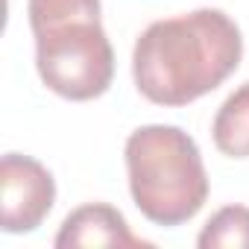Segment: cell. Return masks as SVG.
<instances>
[{
	"label": "cell",
	"mask_w": 249,
	"mask_h": 249,
	"mask_svg": "<svg viewBox=\"0 0 249 249\" xmlns=\"http://www.w3.org/2000/svg\"><path fill=\"white\" fill-rule=\"evenodd\" d=\"M243 38L220 9L150 24L132 50L138 91L156 106H188L223 85L240 65Z\"/></svg>",
	"instance_id": "cell-1"
},
{
	"label": "cell",
	"mask_w": 249,
	"mask_h": 249,
	"mask_svg": "<svg viewBox=\"0 0 249 249\" xmlns=\"http://www.w3.org/2000/svg\"><path fill=\"white\" fill-rule=\"evenodd\" d=\"M214 147L229 159H249V82L226 97L211 123Z\"/></svg>",
	"instance_id": "cell-6"
},
{
	"label": "cell",
	"mask_w": 249,
	"mask_h": 249,
	"mask_svg": "<svg viewBox=\"0 0 249 249\" xmlns=\"http://www.w3.org/2000/svg\"><path fill=\"white\" fill-rule=\"evenodd\" d=\"M0 199H3V231H36L56 202L53 173L21 153H6L0 161Z\"/></svg>",
	"instance_id": "cell-4"
},
{
	"label": "cell",
	"mask_w": 249,
	"mask_h": 249,
	"mask_svg": "<svg viewBox=\"0 0 249 249\" xmlns=\"http://www.w3.org/2000/svg\"><path fill=\"white\" fill-rule=\"evenodd\" d=\"M59 249L76 246H144L123 220V214L106 202H88L71 211L53 240Z\"/></svg>",
	"instance_id": "cell-5"
},
{
	"label": "cell",
	"mask_w": 249,
	"mask_h": 249,
	"mask_svg": "<svg viewBox=\"0 0 249 249\" xmlns=\"http://www.w3.org/2000/svg\"><path fill=\"white\" fill-rule=\"evenodd\" d=\"M199 249H249V208L226 205L220 208L196 237Z\"/></svg>",
	"instance_id": "cell-7"
},
{
	"label": "cell",
	"mask_w": 249,
	"mask_h": 249,
	"mask_svg": "<svg viewBox=\"0 0 249 249\" xmlns=\"http://www.w3.org/2000/svg\"><path fill=\"white\" fill-rule=\"evenodd\" d=\"M27 15L36 36L71 21H100V0H30Z\"/></svg>",
	"instance_id": "cell-8"
},
{
	"label": "cell",
	"mask_w": 249,
	"mask_h": 249,
	"mask_svg": "<svg viewBox=\"0 0 249 249\" xmlns=\"http://www.w3.org/2000/svg\"><path fill=\"white\" fill-rule=\"evenodd\" d=\"M36 68L53 94L82 103L108 91L114 50L100 21H71L36 33Z\"/></svg>",
	"instance_id": "cell-3"
},
{
	"label": "cell",
	"mask_w": 249,
	"mask_h": 249,
	"mask_svg": "<svg viewBox=\"0 0 249 249\" xmlns=\"http://www.w3.org/2000/svg\"><path fill=\"white\" fill-rule=\"evenodd\" d=\"M126 176L138 211L156 226H182L208 199L196 141L179 126H141L126 138Z\"/></svg>",
	"instance_id": "cell-2"
}]
</instances>
